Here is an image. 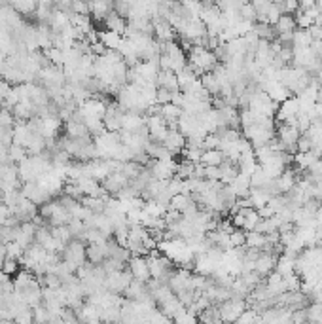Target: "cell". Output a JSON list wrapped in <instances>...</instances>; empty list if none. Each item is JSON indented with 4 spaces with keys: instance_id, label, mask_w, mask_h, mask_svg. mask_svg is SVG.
<instances>
[{
    "instance_id": "obj_24",
    "label": "cell",
    "mask_w": 322,
    "mask_h": 324,
    "mask_svg": "<svg viewBox=\"0 0 322 324\" xmlns=\"http://www.w3.org/2000/svg\"><path fill=\"white\" fill-rule=\"evenodd\" d=\"M229 243H231V248H243L246 245V231L235 230L229 235Z\"/></svg>"
},
{
    "instance_id": "obj_4",
    "label": "cell",
    "mask_w": 322,
    "mask_h": 324,
    "mask_svg": "<svg viewBox=\"0 0 322 324\" xmlns=\"http://www.w3.org/2000/svg\"><path fill=\"white\" fill-rule=\"evenodd\" d=\"M246 309H248L246 300H235V298H231V300L218 305V313H220L222 322H228V324H235L237 318L241 317Z\"/></svg>"
},
{
    "instance_id": "obj_20",
    "label": "cell",
    "mask_w": 322,
    "mask_h": 324,
    "mask_svg": "<svg viewBox=\"0 0 322 324\" xmlns=\"http://www.w3.org/2000/svg\"><path fill=\"white\" fill-rule=\"evenodd\" d=\"M313 42H315V40H313V36L309 34V30L298 29L294 32V40H292L294 48H311Z\"/></svg>"
},
{
    "instance_id": "obj_11",
    "label": "cell",
    "mask_w": 322,
    "mask_h": 324,
    "mask_svg": "<svg viewBox=\"0 0 322 324\" xmlns=\"http://www.w3.org/2000/svg\"><path fill=\"white\" fill-rule=\"evenodd\" d=\"M102 25H104L106 30L116 32V34H120V36H125V30H127V19L122 17V15H118L116 12H112V14L108 15L106 19L102 21Z\"/></svg>"
},
{
    "instance_id": "obj_28",
    "label": "cell",
    "mask_w": 322,
    "mask_h": 324,
    "mask_svg": "<svg viewBox=\"0 0 322 324\" xmlns=\"http://www.w3.org/2000/svg\"><path fill=\"white\" fill-rule=\"evenodd\" d=\"M0 207H2V192H0Z\"/></svg>"
},
{
    "instance_id": "obj_10",
    "label": "cell",
    "mask_w": 322,
    "mask_h": 324,
    "mask_svg": "<svg viewBox=\"0 0 322 324\" xmlns=\"http://www.w3.org/2000/svg\"><path fill=\"white\" fill-rule=\"evenodd\" d=\"M114 12V4L106 2V0H97V2H89V15L95 21H104L108 15Z\"/></svg>"
},
{
    "instance_id": "obj_6",
    "label": "cell",
    "mask_w": 322,
    "mask_h": 324,
    "mask_svg": "<svg viewBox=\"0 0 322 324\" xmlns=\"http://www.w3.org/2000/svg\"><path fill=\"white\" fill-rule=\"evenodd\" d=\"M129 273L133 275L135 281L148 282L152 279L150 277V267H148V258L146 256H131V260L127 262Z\"/></svg>"
},
{
    "instance_id": "obj_16",
    "label": "cell",
    "mask_w": 322,
    "mask_h": 324,
    "mask_svg": "<svg viewBox=\"0 0 322 324\" xmlns=\"http://www.w3.org/2000/svg\"><path fill=\"white\" fill-rule=\"evenodd\" d=\"M144 127V116L136 114V112H125L123 116V129L127 133H136Z\"/></svg>"
},
{
    "instance_id": "obj_9",
    "label": "cell",
    "mask_w": 322,
    "mask_h": 324,
    "mask_svg": "<svg viewBox=\"0 0 322 324\" xmlns=\"http://www.w3.org/2000/svg\"><path fill=\"white\" fill-rule=\"evenodd\" d=\"M186 144H188L186 137L176 127H171L169 133H167V138L163 140V146L171 152L172 156H182V152L186 150Z\"/></svg>"
},
{
    "instance_id": "obj_15",
    "label": "cell",
    "mask_w": 322,
    "mask_h": 324,
    "mask_svg": "<svg viewBox=\"0 0 322 324\" xmlns=\"http://www.w3.org/2000/svg\"><path fill=\"white\" fill-rule=\"evenodd\" d=\"M277 34H294L298 30V23H296V17L290 14H282L279 17V21L273 25Z\"/></svg>"
},
{
    "instance_id": "obj_17",
    "label": "cell",
    "mask_w": 322,
    "mask_h": 324,
    "mask_svg": "<svg viewBox=\"0 0 322 324\" xmlns=\"http://www.w3.org/2000/svg\"><path fill=\"white\" fill-rule=\"evenodd\" d=\"M224 161H226V158L220 150H205L201 156V165L205 167H220Z\"/></svg>"
},
{
    "instance_id": "obj_14",
    "label": "cell",
    "mask_w": 322,
    "mask_h": 324,
    "mask_svg": "<svg viewBox=\"0 0 322 324\" xmlns=\"http://www.w3.org/2000/svg\"><path fill=\"white\" fill-rule=\"evenodd\" d=\"M156 86L169 89V91H180L178 87V76L171 70H159L156 78Z\"/></svg>"
},
{
    "instance_id": "obj_18",
    "label": "cell",
    "mask_w": 322,
    "mask_h": 324,
    "mask_svg": "<svg viewBox=\"0 0 322 324\" xmlns=\"http://www.w3.org/2000/svg\"><path fill=\"white\" fill-rule=\"evenodd\" d=\"M265 245H267V241H265V235L262 233H258V231H248L246 233V248H254V250H264Z\"/></svg>"
},
{
    "instance_id": "obj_21",
    "label": "cell",
    "mask_w": 322,
    "mask_h": 324,
    "mask_svg": "<svg viewBox=\"0 0 322 324\" xmlns=\"http://www.w3.org/2000/svg\"><path fill=\"white\" fill-rule=\"evenodd\" d=\"M190 203H192V195L178 194V195H174V197L171 199V203H169V209L178 210V212H182V210L186 209Z\"/></svg>"
},
{
    "instance_id": "obj_1",
    "label": "cell",
    "mask_w": 322,
    "mask_h": 324,
    "mask_svg": "<svg viewBox=\"0 0 322 324\" xmlns=\"http://www.w3.org/2000/svg\"><path fill=\"white\" fill-rule=\"evenodd\" d=\"M146 258H148V267H150L152 279H154V281H161L167 284L169 277H171L172 271H174V264H172L165 254H161L159 250L150 252Z\"/></svg>"
},
{
    "instance_id": "obj_23",
    "label": "cell",
    "mask_w": 322,
    "mask_h": 324,
    "mask_svg": "<svg viewBox=\"0 0 322 324\" xmlns=\"http://www.w3.org/2000/svg\"><path fill=\"white\" fill-rule=\"evenodd\" d=\"M15 125V118L12 114V110H6V108H0V127L2 129H14Z\"/></svg>"
},
{
    "instance_id": "obj_22",
    "label": "cell",
    "mask_w": 322,
    "mask_h": 324,
    "mask_svg": "<svg viewBox=\"0 0 322 324\" xmlns=\"http://www.w3.org/2000/svg\"><path fill=\"white\" fill-rule=\"evenodd\" d=\"M23 267H21V262L19 260H14V258H6L4 260V264H2V269L0 271H4L6 275H10L12 279H14L15 275L21 271Z\"/></svg>"
},
{
    "instance_id": "obj_7",
    "label": "cell",
    "mask_w": 322,
    "mask_h": 324,
    "mask_svg": "<svg viewBox=\"0 0 322 324\" xmlns=\"http://www.w3.org/2000/svg\"><path fill=\"white\" fill-rule=\"evenodd\" d=\"M100 186H102V190L106 192V195L116 197V195L122 192L123 188L129 186V178L122 173V171H116V173L108 174L106 178L100 182Z\"/></svg>"
},
{
    "instance_id": "obj_12",
    "label": "cell",
    "mask_w": 322,
    "mask_h": 324,
    "mask_svg": "<svg viewBox=\"0 0 322 324\" xmlns=\"http://www.w3.org/2000/svg\"><path fill=\"white\" fill-rule=\"evenodd\" d=\"M252 32L258 36V40H265V42H275L277 40V30L273 25L267 21H256L252 25Z\"/></svg>"
},
{
    "instance_id": "obj_2",
    "label": "cell",
    "mask_w": 322,
    "mask_h": 324,
    "mask_svg": "<svg viewBox=\"0 0 322 324\" xmlns=\"http://www.w3.org/2000/svg\"><path fill=\"white\" fill-rule=\"evenodd\" d=\"M86 248H87L86 243H82L78 239H72L70 243L63 248V252H61V260H63L64 264H68L74 271H78L80 267L87 264Z\"/></svg>"
},
{
    "instance_id": "obj_3",
    "label": "cell",
    "mask_w": 322,
    "mask_h": 324,
    "mask_svg": "<svg viewBox=\"0 0 322 324\" xmlns=\"http://www.w3.org/2000/svg\"><path fill=\"white\" fill-rule=\"evenodd\" d=\"M131 282H133V275L129 273V269L125 267V269H120V271L106 273V277H104V290L122 296Z\"/></svg>"
},
{
    "instance_id": "obj_19",
    "label": "cell",
    "mask_w": 322,
    "mask_h": 324,
    "mask_svg": "<svg viewBox=\"0 0 322 324\" xmlns=\"http://www.w3.org/2000/svg\"><path fill=\"white\" fill-rule=\"evenodd\" d=\"M10 6L14 8L15 14H19L21 17H29V15H34L36 14V8H38V2H12Z\"/></svg>"
},
{
    "instance_id": "obj_8",
    "label": "cell",
    "mask_w": 322,
    "mask_h": 324,
    "mask_svg": "<svg viewBox=\"0 0 322 324\" xmlns=\"http://www.w3.org/2000/svg\"><path fill=\"white\" fill-rule=\"evenodd\" d=\"M277 262H279V256H275L271 252H262L260 256H258L256 264H254V271H256L262 279H267L271 273H275V269H277Z\"/></svg>"
},
{
    "instance_id": "obj_26",
    "label": "cell",
    "mask_w": 322,
    "mask_h": 324,
    "mask_svg": "<svg viewBox=\"0 0 322 324\" xmlns=\"http://www.w3.org/2000/svg\"><path fill=\"white\" fill-rule=\"evenodd\" d=\"M12 89H14V86H10L6 80H0V106L6 102V99L12 93Z\"/></svg>"
},
{
    "instance_id": "obj_25",
    "label": "cell",
    "mask_w": 322,
    "mask_h": 324,
    "mask_svg": "<svg viewBox=\"0 0 322 324\" xmlns=\"http://www.w3.org/2000/svg\"><path fill=\"white\" fill-rule=\"evenodd\" d=\"M114 4V12L118 15H122L127 19L129 14H131V2H112Z\"/></svg>"
},
{
    "instance_id": "obj_5",
    "label": "cell",
    "mask_w": 322,
    "mask_h": 324,
    "mask_svg": "<svg viewBox=\"0 0 322 324\" xmlns=\"http://www.w3.org/2000/svg\"><path fill=\"white\" fill-rule=\"evenodd\" d=\"M123 112L122 108L116 104V101L108 102L106 106V112L102 116V123H104V131L108 133H122L123 129Z\"/></svg>"
},
{
    "instance_id": "obj_13",
    "label": "cell",
    "mask_w": 322,
    "mask_h": 324,
    "mask_svg": "<svg viewBox=\"0 0 322 324\" xmlns=\"http://www.w3.org/2000/svg\"><path fill=\"white\" fill-rule=\"evenodd\" d=\"M275 182H277V188H279L280 194H288L298 184V171L296 169H287L279 178H275Z\"/></svg>"
},
{
    "instance_id": "obj_27",
    "label": "cell",
    "mask_w": 322,
    "mask_h": 324,
    "mask_svg": "<svg viewBox=\"0 0 322 324\" xmlns=\"http://www.w3.org/2000/svg\"><path fill=\"white\" fill-rule=\"evenodd\" d=\"M61 324H82L78 320V318H72V320H64V322H61Z\"/></svg>"
}]
</instances>
